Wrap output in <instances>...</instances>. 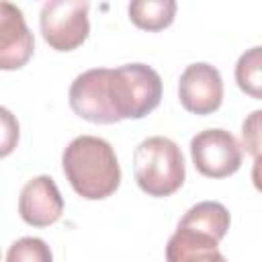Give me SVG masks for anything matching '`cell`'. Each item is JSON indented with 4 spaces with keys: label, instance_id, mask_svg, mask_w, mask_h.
I'll return each instance as SVG.
<instances>
[{
    "label": "cell",
    "instance_id": "cell-9",
    "mask_svg": "<svg viewBox=\"0 0 262 262\" xmlns=\"http://www.w3.org/2000/svg\"><path fill=\"white\" fill-rule=\"evenodd\" d=\"M35 49V39L25 23L18 6L10 2L0 4V68L18 70L23 68Z\"/></svg>",
    "mask_w": 262,
    "mask_h": 262
},
{
    "label": "cell",
    "instance_id": "cell-11",
    "mask_svg": "<svg viewBox=\"0 0 262 262\" xmlns=\"http://www.w3.org/2000/svg\"><path fill=\"white\" fill-rule=\"evenodd\" d=\"M176 14L174 0H135L129 4V18L145 31H162L172 25Z\"/></svg>",
    "mask_w": 262,
    "mask_h": 262
},
{
    "label": "cell",
    "instance_id": "cell-4",
    "mask_svg": "<svg viewBox=\"0 0 262 262\" xmlns=\"http://www.w3.org/2000/svg\"><path fill=\"white\" fill-rule=\"evenodd\" d=\"M88 2L82 0H47L41 6L39 27L47 45L55 51H72L80 47L88 33Z\"/></svg>",
    "mask_w": 262,
    "mask_h": 262
},
{
    "label": "cell",
    "instance_id": "cell-8",
    "mask_svg": "<svg viewBox=\"0 0 262 262\" xmlns=\"http://www.w3.org/2000/svg\"><path fill=\"white\" fill-rule=\"evenodd\" d=\"M63 213V199L55 180L47 174L31 178L18 196V215L33 227H49Z\"/></svg>",
    "mask_w": 262,
    "mask_h": 262
},
{
    "label": "cell",
    "instance_id": "cell-14",
    "mask_svg": "<svg viewBox=\"0 0 262 262\" xmlns=\"http://www.w3.org/2000/svg\"><path fill=\"white\" fill-rule=\"evenodd\" d=\"M242 147L256 160L262 158V108L252 111L242 123Z\"/></svg>",
    "mask_w": 262,
    "mask_h": 262
},
{
    "label": "cell",
    "instance_id": "cell-1",
    "mask_svg": "<svg viewBox=\"0 0 262 262\" xmlns=\"http://www.w3.org/2000/svg\"><path fill=\"white\" fill-rule=\"evenodd\" d=\"M61 168L70 186L88 201L111 196L121 184V166L113 145L94 135H80L61 154Z\"/></svg>",
    "mask_w": 262,
    "mask_h": 262
},
{
    "label": "cell",
    "instance_id": "cell-12",
    "mask_svg": "<svg viewBox=\"0 0 262 262\" xmlns=\"http://www.w3.org/2000/svg\"><path fill=\"white\" fill-rule=\"evenodd\" d=\"M235 82L242 92L262 100V45L246 49L235 63Z\"/></svg>",
    "mask_w": 262,
    "mask_h": 262
},
{
    "label": "cell",
    "instance_id": "cell-13",
    "mask_svg": "<svg viewBox=\"0 0 262 262\" xmlns=\"http://www.w3.org/2000/svg\"><path fill=\"white\" fill-rule=\"evenodd\" d=\"M6 262H53L51 248L41 237H20L16 239L8 252Z\"/></svg>",
    "mask_w": 262,
    "mask_h": 262
},
{
    "label": "cell",
    "instance_id": "cell-6",
    "mask_svg": "<svg viewBox=\"0 0 262 262\" xmlns=\"http://www.w3.org/2000/svg\"><path fill=\"white\" fill-rule=\"evenodd\" d=\"M68 98L72 111L90 123H119L108 98V68H92L76 76L70 86Z\"/></svg>",
    "mask_w": 262,
    "mask_h": 262
},
{
    "label": "cell",
    "instance_id": "cell-15",
    "mask_svg": "<svg viewBox=\"0 0 262 262\" xmlns=\"http://www.w3.org/2000/svg\"><path fill=\"white\" fill-rule=\"evenodd\" d=\"M252 182H254L256 190L262 192V158H256L254 160V166H252Z\"/></svg>",
    "mask_w": 262,
    "mask_h": 262
},
{
    "label": "cell",
    "instance_id": "cell-2",
    "mask_svg": "<svg viewBox=\"0 0 262 262\" xmlns=\"http://www.w3.org/2000/svg\"><path fill=\"white\" fill-rule=\"evenodd\" d=\"M137 186L149 196H170L184 184V158L180 147L162 135L143 139L133 151Z\"/></svg>",
    "mask_w": 262,
    "mask_h": 262
},
{
    "label": "cell",
    "instance_id": "cell-10",
    "mask_svg": "<svg viewBox=\"0 0 262 262\" xmlns=\"http://www.w3.org/2000/svg\"><path fill=\"white\" fill-rule=\"evenodd\" d=\"M217 246H219L217 237L178 223L176 231L168 239L166 260L168 262H227Z\"/></svg>",
    "mask_w": 262,
    "mask_h": 262
},
{
    "label": "cell",
    "instance_id": "cell-3",
    "mask_svg": "<svg viewBox=\"0 0 262 262\" xmlns=\"http://www.w3.org/2000/svg\"><path fill=\"white\" fill-rule=\"evenodd\" d=\"M108 98L119 121L143 119L162 100V78L145 63L108 68Z\"/></svg>",
    "mask_w": 262,
    "mask_h": 262
},
{
    "label": "cell",
    "instance_id": "cell-5",
    "mask_svg": "<svg viewBox=\"0 0 262 262\" xmlns=\"http://www.w3.org/2000/svg\"><path fill=\"white\" fill-rule=\"evenodd\" d=\"M190 158L199 174L227 178L242 166V145L225 129H205L190 139Z\"/></svg>",
    "mask_w": 262,
    "mask_h": 262
},
{
    "label": "cell",
    "instance_id": "cell-7",
    "mask_svg": "<svg viewBox=\"0 0 262 262\" xmlns=\"http://www.w3.org/2000/svg\"><path fill=\"white\" fill-rule=\"evenodd\" d=\"M178 98L188 113H215L223 102V80L219 70L205 61L186 66L178 80Z\"/></svg>",
    "mask_w": 262,
    "mask_h": 262
}]
</instances>
